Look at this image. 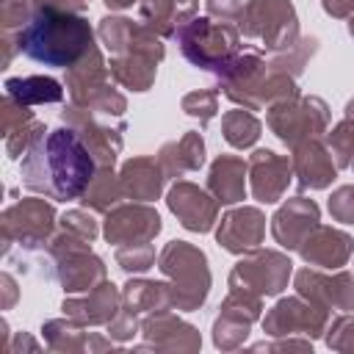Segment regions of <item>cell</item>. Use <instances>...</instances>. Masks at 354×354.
<instances>
[{
    "label": "cell",
    "mask_w": 354,
    "mask_h": 354,
    "mask_svg": "<svg viewBox=\"0 0 354 354\" xmlns=\"http://www.w3.org/2000/svg\"><path fill=\"white\" fill-rule=\"evenodd\" d=\"M97 171V160L72 127L47 130L22 158V185L47 199H80Z\"/></svg>",
    "instance_id": "cell-1"
},
{
    "label": "cell",
    "mask_w": 354,
    "mask_h": 354,
    "mask_svg": "<svg viewBox=\"0 0 354 354\" xmlns=\"http://www.w3.org/2000/svg\"><path fill=\"white\" fill-rule=\"evenodd\" d=\"M19 53L44 66H75L88 47H94V30L86 17L55 6L36 8L30 22L19 28Z\"/></svg>",
    "instance_id": "cell-2"
},
{
    "label": "cell",
    "mask_w": 354,
    "mask_h": 354,
    "mask_svg": "<svg viewBox=\"0 0 354 354\" xmlns=\"http://www.w3.org/2000/svg\"><path fill=\"white\" fill-rule=\"evenodd\" d=\"M158 268L171 288V310L194 313L210 293L207 254L188 241H169L158 254Z\"/></svg>",
    "instance_id": "cell-3"
},
{
    "label": "cell",
    "mask_w": 354,
    "mask_h": 354,
    "mask_svg": "<svg viewBox=\"0 0 354 354\" xmlns=\"http://www.w3.org/2000/svg\"><path fill=\"white\" fill-rule=\"evenodd\" d=\"M180 53L202 72H218L230 58L241 53V30L235 22H218L210 17H194L174 33Z\"/></svg>",
    "instance_id": "cell-4"
},
{
    "label": "cell",
    "mask_w": 354,
    "mask_h": 354,
    "mask_svg": "<svg viewBox=\"0 0 354 354\" xmlns=\"http://www.w3.org/2000/svg\"><path fill=\"white\" fill-rule=\"evenodd\" d=\"M66 91L72 105L94 111V113H105V116H122L127 111V100L122 91H116V80L102 58V50L94 44L88 47V53L66 69Z\"/></svg>",
    "instance_id": "cell-5"
},
{
    "label": "cell",
    "mask_w": 354,
    "mask_h": 354,
    "mask_svg": "<svg viewBox=\"0 0 354 354\" xmlns=\"http://www.w3.org/2000/svg\"><path fill=\"white\" fill-rule=\"evenodd\" d=\"M266 111L268 130L290 149L307 138H321L329 130V105L313 94H293Z\"/></svg>",
    "instance_id": "cell-6"
},
{
    "label": "cell",
    "mask_w": 354,
    "mask_h": 354,
    "mask_svg": "<svg viewBox=\"0 0 354 354\" xmlns=\"http://www.w3.org/2000/svg\"><path fill=\"white\" fill-rule=\"evenodd\" d=\"M238 30L246 39L263 41L268 53H279L299 41V17L290 0H246Z\"/></svg>",
    "instance_id": "cell-7"
},
{
    "label": "cell",
    "mask_w": 354,
    "mask_h": 354,
    "mask_svg": "<svg viewBox=\"0 0 354 354\" xmlns=\"http://www.w3.org/2000/svg\"><path fill=\"white\" fill-rule=\"evenodd\" d=\"M55 230V207L44 199H19L0 213V238L3 252L8 254L11 246L22 252L44 249Z\"/></svg>",
    "instance_id": "cell-8"
},
{
    "label": "cell",
    "mask_w": 354,
    "mask_h": 354,
    "mask_svg": "<svg viewBox=\"0 0 354 354\" xmlns=\"http://www.w3.org/2000/svg\"><path fill=\"white\" fill-rule=\"evenodd\" d=\"M290 277H293V263L285 252L257 246L232 266L227 285L257 296H279L288 288Z\"/></svg>",
    "instance_id": "cell-9"
},
{
    "label": "cell",
    "mask_w": 354,
    "mask_h": 354,
    "mask_svg": "<svg viewBox=\"0 0 354 354\" xmlns=\"http://www.w3.org/2000/svg\"><path fill=\"white\" fill-rule=\"evenodd\" d=\"M268 75V58H263L260 50H241L235 58H230L218 72V91L235 102L238 108L260 111V91Z\"/></svg>",
    "instance_id": "cell-10"
},
{
    "label": "cell",
    "mask_w": 354,
    "mask_h": 354,
    "mask_svg": "<svg viewBox=\"0 0 354 354\" xmlns=\"http://www.w3.org/2000/svg\"><path fill=\"white\" fill-rule=\"evenodd\" d=\"M329 326V310L313 304L304 296H285L263 315V332L268 337H288L304 335L310 340L321 337Z\"/></svg>",
    "instance_id": "cell-11"
},
{
    "label": "cell",
    "mask_w": 354,
    "mask_h": 354,
    "mask_svg": "<svg viewBox=\"0 0 354 354\" xmlns=\"http://www.w3.org/2000/svg\"><path fill=\"white\" fill-rule=\"evenodd\" d=\"M97 36H100V41L105 44V50L111 55H130V53H136V55H149L155 61H163V55H166V47L160 41V36L152 33L141 19L133 22L127 17L108 14L97 25Z\"/></svg>",
    "instance_id": "cell-12"
},
{
    "label": "cell",
    "mask_w": 354,
    "mask_h": 354,
    "mask_svg": "<svg viewBox=\"0 0 354 354\" xmlns=\"http://www.w3.org/2000/svg\"><path fill=\"white\" fill-rule=\"evenodd\" d=\"M160 230H163V221L158 210L149 207L147 202H124V205L119 202L105 213V221H102V235L113 246L155 241Z\"/></svg>",
    "instance_id": "cell-13"
},
{
    "label": "cell",
    "mask_w": 354,
    "mask_h": 354,
    "mask_svg": "<svg viewBox=\"0 0 354 354\" xmlns=\"http://www.w3.org/2000/svg\"><path fill=\"white\" fill-rule=\"evenodd\" d=\"M293 288L299 296L310 299L313 304L324 310L337 313H354V274L351 271H335L324 274L318 268H301L293 277Z\"/></svg>",
    "instance_id": "cell-14"
},
{
    "label": "cell",
    "mask_w": 354,
    "mask_h": 354,
    "mask_svg": "<svg viewBox=\"0 0 354 354\" xmlns=\"http://www.w3.org/2000/svg\"><path fill=\"white\" fill-rule=\"evenodd\" d=\"M61 122L80 136V141L88 147L97 166H113L116 163V155L122 152L124 124L111 127V124L100 122L94 111H86V108H77V105H66L61 111Z\"/></svg>",
    "instance_id": "cell-15"
},
{
    "label": "cell",
    "mask_w": 354,
    "mask_h": 354,
    "mask_svg": "<svg viewBox=\"0 0 354 354\" xmlns=\"http://www.w3.org/2000/svg\"><path fill=\"white\" fill-rule=\"evenodd\" d=\"M166 205L177 216V221L191 232H210L218 224L216 196L188 180H174L166 194Z\"/></svg>",
    "instance_id": "cell-16"
},
{
    "label": "cell",
    "mask_w": 354,
    "mask_h": 354,
    "mask_svg": "<svg viewBox=\"0 0 354 354\" xmlns=\"http://www.w3.org/2000/svg\"><path fill=\"white\" fill-rule=\"evenodd\" d=\"M141 335H144V343L136 346V351H144V348H152V351H199L202 348L199 329L191 326L188 321L177 318L169 310L144 315Z\"/></svg>",
    "instance_id": "cell-17"
},
{
    "label": "cell",
    "mask_w": 354,
    "mask_h": 354,
    "mask_svg": "<svg viewBox=\"0 0 354 354\" xmlns=\"http://www.w3.org/2000/svg\"><path fill=\"white\" fill-rule=\"evenodd\" d=\"M249 191L257 202L274 205L285 196L290 180H293V163L285 155H277L274 149H254L249 155Z\"/></svg>",
    "instance_id": "cell-18"
},
{
    "label": "cell",
    "mask_w": 354,
    "mask_h": 354,
    "mask_svg": "<svg viewBox=\"0 0 354 354\" xmlns=\"http://www.w3.org/2000/svg\"><path fill=\"white\" fill-rule=\"evenodd\" d=\"M263 238H266V216L254 205H241L227 210L216 227V241L230 254H246L257 249Z\"/></svg>",
    "instance_id": "cell-19"
},
{
    "label": "cell",
    "mask_w": 354,
    "mask_h": 354,
    "mask_svg": "<svg viewBox=\"0 0 354 354\" xmlns=\"http://www.w3.org/2000/svg\"><path fill=\"white\" fill-rule=\"evenodd\" d=\"M318 224H321V207L307 196H293L285 199V205H279L277 213L271 216V235L282 249L299 252L301 241Z\"/></svg>",
    "instance_id": "cell-20"
},
{
    "label": "cell",
    "mask_w": 354,
    "mask_h": 354,
    "mask_svg": "<svg viewBox=\"0 0 354 354\" xmlns=\"http://www.w3.org/2000/svg\"><path fill=\"white\" fill-rule=\"evenodd\" d=\"M290 163H293V177H296L299 191L329 188L332 180L337 177V163L324 138H307V141L296 144Z\"/></svg>",
    "instance_id": "cell-21"
},
{
    "label": "cell",
    "mask_w": 354,
    "mask_h": 354,
    "mask_svg": "<svg viewBox=\"0 0 354 354\" xmlns=\"http://www.w3.org/2000/svg\"><path fill=\"white\" fill-rule=\"evenodd\" d=\"M61 310L66 318L83 324V326H108L116 313L122 310V288H116L111 279L100 282L88 293H75L61 301Z\"/></svg>",
    "instance_id": "cell-22"
},
{
    "label": "cell",
    "mask_w": 354,
    "mask_h": 354,
    "mask_svg": "<svg viewBox=\"0 0 354 354\" xmlns=\"http://www.w3.org/2000/svg\"><path fill=\"white\" fill-rule=\"evenodd\" d=\"M299 254L307 266H315V268H326V271H337L343 268L351 254H354V238L337 227H326V224H318L313 227V232L301 241L299 246Z\"/></svg>",
    "instance_id": "cell-23"
},
{
    "label": "cell",
    "mask_w": 354,
    "mask_h": 354,
    "mask_svg": "<svg viewBox=\"0 0 354 354\" xmlns=\"http://www.w3.org/2000/svg\"><path fill=\"white\" fill-rule=\"evenodd\" d=\"M53 271L64 293H88L91 288L108 279V268L102 257H97L91 249H77V252L53 257Z\"/></svg>",
    "instance_id": "cell-24"
},
{
    "label": "cell",
    "mask_w": 354,
    "mask_h": 354,
    "mask_svg": "<svg viewBox=\"0 0 354 354\" xmlns=\"http://www.w3.org/2000/svg\"><path fill=\"white\" fill-rule=\"evenodd\" d=\"M41 335L50 351H61V354H83V351H113L116 340L113 337H102L97 332H86L83 324L72 321V318H53L41 324Z\"/></svg>",
    "instance_id": "cell-25"
},
{
    "label": "cell",
    "mask_w": 354,
    "mask_h": 354,
    "mask_svg": "<svg viewBox=\"0 0 354 354\" xmlns=\"http://www.w3.org/2000/svg\"><path fill=\"white\" fill-rule=\"evenodd\" d=\"M119 180H122L124 199H133V202H152V199L160 196L163 183H166V174H163L158 158L136 155V158H130V160L122 163Z\"/></svg>",
    "instance_id": "cell-26"
},
{
    "label": "cell",
    "mask_w": 354,
    "mask_h": 354,
    "mask_svg": "<svg viewBox=\"0 0 354 354\" xmlns=\"http://www.w3.org/2000/svg\"><path fill=\"white\" fill-rule=\"evenodd\" d=\"M249 163L238 155H218L207 171V191L218 205H238L246 199Z\"/></svg>",
    "instance_id": "cell-27"
},
{
    "label": "cell",
    "mask_w": 354,
    "mask_h": 354,
    "mask_svg": "<svg viewBox=\"0 0 354 354\" xmlns=\"http://www.w3.org/2000/svg\"><path fill=\"white\" fill-rule=\"evenodd\" d=\"M158 163L166 180H180L188 171H199L205 166V138L196 130H185L177 141H169L158 152Z\"/></svg>",
    "instance_id": "cell-28"
},
{
    "label": "cell",
    "mask_w": 354,
    "mask_h": 354,
    "mask_svg": "<svg viewBox=\"0 0 354 354\" xmlns=\"http://www.w3.org/2000/svg\"><path fill=\"white\" fill-rule=\"evenodd\" d=\"M199 0H144L138 3V19L160 39L174 36L180 25L196 17Z\"/></svg>",
    "instance_id": "cell-29"
},
{
    "label": "cell",
    "mask_w": 354,
    "mask_h": 354,
    "mask_svg": "<svg viewBox=\"0 0 354 354\" xmlns=\"http://www.w3.org/2000/svg\"><path fill=\"white\" fill-rule=\"evenodd\" d=\"M122 307L136 315H152L160 310H171V288L169 282L130 277L122 288Z\"/></svg>",
    "instance_id": "cell-30"
},
{
    "label": "cell",
    "mask_w": 354,
    "mask_h": 354,
    "mask_svg": "<svg viewBox=\"0 0 354 354\" xmlns=\"http://www.w3.org/2000/svg\"><path fill=\"white\" fill-rule=\"evenodd\" d=\"M158 64L155 58L149 55H111L108 61V69L113 75V80L122 86V88H130V91H149L155 77H158Z\"/></svg>",
    "instance_id": "cell-31"
},
{
    "label": "cell",
    "mask_w": 354,
    "mask_h": 354,
    "mask_svg": "<svg viewBox=\"0 0 354 354\" xmlns=\"http://www.w3.org/2000/svg\"><path fill=\"white\" fill-rule=\"evenodd\" d=\"M6 94L14 97L22 105H47V102H61L64 88L55 77L47 75H28V77H8L6 80Z\"/></svg>",
    "instance_id": "cell-32"
},
{
    "label": "cell",
    "mask_w": 354,
    "mask_h": 354,
    "mask_svg": "<svg viewBox=\"0 0 354 354\" xmlns=\"http://www.w3.org/2000/svg\"><path fill=\"white\" fill-rule=\"evenodd\" d=\"M122 199H124V191H122V180L113 171V166H97L88 188L80 196V205L88 207L91 213H108Z\"/></svg>",
    "instance_id": "cell-33"
},
{
    "label": "cell",
    "mask_w": 354,
    "mask_h": 354,
    "mask_svg": "<svg viewBox=\"0 0 354 354\" xmlns=\"http://www.w3.org/2000/svg\"><path fill=\"white\" fill-rule=\"evenodd\" d=\"M260 133H263V124H260V119L249 108H232V111H227L221 116V136L235 149L254 147Z\"/></svg>",
    "instance_id": "cell-34"
},
{
    "label": "cell",
    "mask_w": 354,
    "mask_h": 354,
    "mask_svg": "<svg viewBox=\"0 0 354 354\" xmlns=\"http://www.w3.org/2000/svg\"><path fill=\"white\" fill-rule=\"evenodd\" d=\"M318 50V39L315 36H299V41L288 50H279V53H271L268 58V66L277 69V72H285L290 77H299L307 66V61L315 55Z\"/></svg>",
    "instance_id": "cell-35"
},
{
    "label": "cell",
    "mask_w": 354,
    "mask_h": 354,
    "mask_svg": "<svg viewBox=\"0 0 354 354\" xmlns=\"http://www.w3.org/2000/svg\"><path fill=\"white\" fill-rule=\"evenodd\" d=\"M249 329H252V324L218 313L216 321H213V346L221 348V351H235V348H241L246 343Z\"/></svg>",
    "instance_id": "cell-36"
},
{
    "label": "cell",
    "mask_w": 354,
    "mask_h": 354,
    "mask_svg": "<svg viewBox=\"0 0 354 354\" xmlns=\"http://www.w3.org/2000/svg\"><path fill=\"white\" fill-rule=\"evenodd\" d=\"M218 94H221L218 88H196V91H188L180 100V108L191 119H199V127H207L213 122V116L218 113Z\"/></svg>",
    "instance_id": "cell-37"
},
{
    "label": "cell",
    "mask_w": 354,
    "mask_h": 354,
    "mask_svg": "<svg viewBox=\"0 0 354 354\" xmlns=\"http://www.w3.org/2000/svg\"><path fill=\"white\" fill-rule=\"evenodd\" d=\"M155 246L152 241H144V243H124V246H116V266L124 271V274H144L155 266Z\"/></svg>",
    "instance_id": "cell-38"
},
{
    "label": "cell",
    "mask_w": 354,
    "mask_h": 354,
    "mask_svg": "<svg viewBox=\"0 0 354 354\" xmlns=\"http://www.w3.org/2000/svg\"><path fill=\"white\" fill-rule=\"evenodd\" d=\"M326 147L337 163V169H348L354 158V119L337 122L332 130H326Z\"/></svg>",
    "instance_id": "cell-39"
},
{
    "label": "cell",
    "mask_w": 354,
    "mask_h": 354,
    "mask_svg": "<svg viewBox=\"0 0 354 354\" xmlns=\"http://www.w3.org/2000/svg\"><path fill=\"white\" fill-rule=\"evenodd\" d=\"M44 133H47V127H44L39 119H33V122H28V124L11 130L8 136H3V141H6V155H8L11 160L25 158V152H28Z\"/></svg>",
    "instance_id": "cell-40"
},
{
    "label": "cell",
    "mask_w": 354,
    "mask_h": 354,
    "mask_svg": "<svg viewBox=\"0 0 354 354\" xmlns=\"http://www.w3.org/2000/svg\"><path fill=\"white\" fill-rule=\"evenodd\" d=\"M324 340L332 351H343V354H354V315L343 313L335 321H329Z\"/></svg>",
    "instance_id": "cell-41"
},
{
    "label": "cell",
    "mask_w": 354,
    "mask_h": 354,
    "mask_svg": "<svg viewBox=\"0 0 354 354\" xmlns=\"http://www.w3.org/2000/svg\"><path fill=\"white\" fill-rule=\"evenodd\" d=\"M36 116H33L30 105H22L8 94L3 97V102H0V133L3 136H8L11 130H17V127H22V124H28Z\"/></svg>",
    "instance_id": "cell-42"
},
{
    "label": "cell",
    "mask_w": 354,
    "mask_h": 354,
    "mask_svg": "<svg viewBox=\"0 0 354 354\" xmlns=\"http://www.w3.org/2000/svg\"><path fill=\"white\" fill-rule=\"evenodd\" d=\"M61 230H69V232H75V235H80V238H86V241H97V235H100V224H97V218L91 216V210L88 207H80V210H66L64 216H61Z\"/></svg>",
    "instance_id": "cell-43"
},
{
    "label": "cell",
    "mask_w": 354,
    "mask_h": 354,
    "mask_svg": "<svg viewBox=\"0 0 354 354\" xmlns=\"http://www.w3.org/2000/svg\"><path fill=\"white\" fill-rule=\"evenodd\" d=\"M33 3L30 0H0V25L3 30L14 33L17 28H25L33 17Z\"/></svg>",
    "instance_id": "cell-44"
},
{
    "label": "cell",
    "mask_w": 354,
    "mask_h": 354,
    "mask_svg": "<svg viewBox=\"0 0 354 354\" xmlns=\"http://www.w3.org/2000/svg\"><path fill=\"white\" fill-rule=\"evenodd\" d=\"M326 207H329V216H332L335 221H340V224H354V183L335 188L332 196H329V202H326Z\"/></svg>",
    "instance_id": "cell-45"
},
{
    "label": "cell",
    "mask_w": 354,
    "mask_h": 354,
    "mask_svg": "<svg viewBox=\"0 0 354 354\" xmlns=\"http://www.w3.org/2000/svg\"><path fill=\"white\" fill-rule=\"evenodd\" d=\"M136 335H141V321H138L136 313L122 307L116 313V318L108 324V337H113L116 343H124V340H133Z\"/></svg>",
    "instance_id": "cell-46"
},
{
    "label": "cell",
    "mask_w": 354,
    "mask_h": 354,
    "mask_svg": "<svg viewBox=\"0 0 354 354\" xmlns=\"http://www.w3.org/2000/svg\"><path fill=\"white\" fill-rule=\"evenodd\" d=\"M207 17L218 22H238L243 11V0H205Z\"/></svg>",
    "instance_id": "cell-47"
},
{
    "label": "cell",
    "mask_w": 354,
    "mask_h": 354,
    "mask_svg": "<svg viewBox=\"0 0 354 354\" xmlns=\"http://www.w3.org/2000/svg\"><path fill=\"white\" fill-rule=\"evenodd\" d=\"M254 351H288V348H299V351H310V340H293L290 335L288 337H282V340H277V343H254L252 346Z\"/></svg>",
    "instance_id": "cell-48"
},
{
    "label": "cell",
    "mask_w": 354,
    "mask_h": 354,
    "mask_svg": "<svg viewBox=\"0 0 354 354\" xmlns=\"http://www.w3.org/2000/svg\"><path fill=\"white\" fill-rule=\"evenodd\" d=\"M0 290H3V301H0V307H3V310H11V307L17 304L19 290H17V279H14L8 271L0 274Z\"/></svg>",
    "instance_id": "cell-49"
},
{
    "label": "cell",
    "mask_w": 354,
    "mask_h": 354,
    "mask_svg": "<svg viewBox=\"0 0 354 354\" xmlns=\"http://www.w3.org/2000/svg\"><path fill=\"white\" fill-rule=\"evenodd\" d=\"M321 6L335 19H348L354 14V0H321Z\"/></svg>",
    "instance_id": "cell-50"
},
{
    "label": "cell",
    "mask_w": 354,
    "mask_h": 354,
    "mask_svg": "<svg viewBox=\"0 0 354 354\" xmlns=\"http://www.w3.org/2000/svg\"><path fill=\"white\" fill-rule=\"evenodd\" d=\"M17 351H39V343L28 332H17L11 346H8V354H17Z\"/></svg>",
    "instance_id": "cell-51"
},
{
    "label": "cell",
    "mask_w": 354,
    "mask_h": 354,
    "mask_svg": "<svg viewBox=\"0 0 354 354\" xmlns=\"http://www.w3.org/2000/svg\"><path fill=\"white\" fill-rule=\"evenodd\" d=\"M138 3H144V0H105V6H108L111 11H124V8L138 6Z\"/></svg>",
    "instance_id": "cell-52"
},
{
    "label": "cell",
    "mask_w": 354,
    "mask_h": 354,
    "mask_svg": "<svg viewBox=\"0 0 354 354\" xmlns=\"http://www.w3.org/2000/svg\"><path fill=\"white\" fill-rule=\"evenodd\" d=\"M346 116H348V119H354V97L346 102Z\"/></svg>",
    "instance_id": "cell-53"
},
{
    "label": "cell",
    "mask_w": 354,
    "mask_h": 354,
    "mask_svg": "<svg viewBox=\"0 0 354 354\" xmlns=\"http://www.w3.org/2000/svg\"><path fill=\"white\" fill-rule=\"evenodd\" d=\"M348 33H351V36H354V14H351V17H348Z\"/></svg>",
    "instance_id": "cell-54"
},
{
    "label": "cell",
    "mask_w": 354,
    "mask_h": 354,
    "mask_svg": "<svg viewBox=\"0 0 354 354\" xmlns=\"http://www.w3.org/2000/svg\"><path fill=\"white\" fill-rule=\"evenodd\" d=\"M348 169H351V171H354V158H351V166H348Z\"/></svg>",
    "instance_id": "cell-55"
}]
</instances>
